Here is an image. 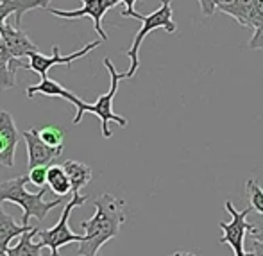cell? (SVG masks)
<instances>
[{
  "mask_svg": "<svg viewBox=\"0 0 263 256\" xmlns=\"http://www.w3.org/2000/svg\"><path fill=\"white\" fill-rule=\"evenodd\" d=\"M95 215L88 221L81 222L86 240L79 244L77 256H97L102 246L118 236L122 224L125 222L124 206L125 201L111 194H102L95 199Z\"/></svg>",
  "mask_w": 263,
  "mask_h": 256,
  "instance_id": "1",
  "label": "cell"
},
{
  "mask_svg": "<svg viewBox=\"0 0 263 256\" xmlns=\"http://www.w3.org/2000/svg\"><path fill=\"white\" fill-rule=\"evenodd\" d=\"M27 183H29L27 176H16L13 179H7L4 183H0V203H13V205L20 206L24 210V215H22V224L24 226H31L29 224L31 217L38 218V222H43L50 210H54L55 206L65 203L63 197H58L54 201H43V197L47 194V188L43 187L40 188V192L31 194L25 188Z\"/></svg>",
  "mask_w": 263,
  "mask_h": 256,
  "instance_id": "2",
  "label": "cell"
},
{
  "mask_svg": "<svg viewBox=\"0 0 263 256\" xmlns=\"http://www.w3.org/2000/svg\"><path fill=\"white\" fill-rule=\"evenodd\" d=\"M136 18L142 20L143 25H142V29L136 32L135 38H133L131 49L125 50V56L131 59V66H129V70L125 72V79H131V77H135L136 72H138V68H140V59H138L140 45H142V42L151 34V32L156 31V29H165L166 32L174 34V32L177 31V25L174 24V11H172V2H170V0H161V6H159L154 13H151V14H140L138 13L136 14Z\"/></svg>",
  "mask_w": 263,
  "mask_h": 256,
  "instance_id": "3",
  "label": "cell"
},
{
  "mask_svg": "<svg viewBox=\"0 0 263 256\" xmlns=\"http://www.w3.org/2000/svg\"><path fill=\"white\" fill-rule=\"evenodd\" d=\"M88 201V195H81V194H73L72 199L63 208L61 218L55 226L49 229H38L34 235L36 242L42 244L43 247H49L50 249V256H59V247L68 246L72 242H84L86 240V235H77V233L72 231L68 221H70V213H72L73 208L83 206L84 203Z\"/></svg>",
  "mask_w": 263,
  "mask_h": 256,
  "instance_id": "4",
  "label": "cell"
},
{
  "mask_svg": "<svg viewBox=\"0 0 263 256\" xmlns=\"http://www.w3.org/2000/svg\"><path fill=\"white\" fill-rule=\"evenodd\" d=\"M104 66H106L107 72H109L111 86H109V90H107L104 95H101V97L97 99V102H93V104L84 102L83 117H84V113H93L95 117L101 118L102 136H104V138H111V136H113V133L109 131V124H111V122H117L120 127H125V125H127V120L113 111V99H115V95H117V92H118V83H120L122 79H125V72L124 74H118L109 58L104 59Z\"/></svg>",
  "mask_w": 263,
  "mask_h": 256,
  "instance_id": "5",
  "label": "cell"
},
{
  "mask_svg": "<svg viewBox=\"0 0 263 256\" xmlns=\"http://www.w3.org/2000/svg\"><path fill=\"white\" fill-rule=\"evenodd\" d=\"M226 211L231 215V221L218 222V228L222 229V236L218 244H228V246H231L235 256H242L246 253V236L254 228V224L247 222V215L253 211V208L247 206L242 211H238L231 201H226Z\"/></svg>",
  "mask_w": 263,
  "mask_h": 256,
  "instance_id": "6",
  "label": "cell"
},
{
  "mask_svg": "<svg viewBox=\"0 0 263 256\" xmlns=\"http://www.w3.org/2000/svg\"><path fill=\"white\" fill-rule=\"evenodd\" d=\"M102 45V40H95V42H90L88 45H84L81 50H76L72 52V54L68 56H61L59 54V49L58 47H52V56H45L42 54V52H32L31 56H29V68L32 70L34 74H38V76L42 77H47V74H49V70L52 68L55 65H66L68 68H72V63L76 61V59H81L84 58L86 54H90L93 49H97V47Z\"/></svg>",
  "mask_w": 263,
  "mask_h": 256,
  "instance_id": "7",
  "label": "cell"
},
{
  "mask_svg": "<svg viewBox=\"0 0 263 256\" xmlns=\"http://www.w3.org/2000/svg\"><path fill=\"white\" fill-rule=\"evenodd\" d=\"M83 7L76 11H63V9H49L50 14L58 18H65V20H77V18H91L93 20V29L99 36H101L102 42L107 40V34L102 29V18H104L106 11L115 7L113 0H81Z\"/></svg>",
  "mask_w": 263,
  "mask_h": 256,
  "instance_id": "8",
  "label": "cell"
},
{
  "mask_svg": "<svg viewBox=\"0 0 263 256\" xmlns=\"http://www.w3.org/2000/svg\"><path fill=\"white\" fill-rule=\"evenodd\" d=\"M22 138L27 145V170L36 167H49L52 165L55 158H59L63 153V147H52L45 143L40 136L38 127H31L29 131H24Z\"/></svg>",
  "mask_w": 263,
  "mask_h": 256,
  "instance_id": "9",
  "label": "cell"
},
{
  "mask_svg": "<svg viewBox=\"0 0 263 256\" xmlns=\"http://www.w3.org/2000/svg\"><path fill=\"white\" fill-rule=\"evenodd\" d=\"M18 140L20 135H18L13 115L7 113L6 109H0V167H6V169L14 167Z\"/></svg>",
  "mask_w": 263,
  "mask_h": 256,
  "instance_id": "10",
  "label": "cell"
},
{
  "mask_svg": "<svg viewBox=\"0 0 263 256\" xmlns=\"http://www.w3.org/2000/svg\"><path fill=\"white\" fill-rule=\"evenodd\" d=\"M27 99H32L34 95H47V97H61L65 101L72 102L76 106V117H73V124H79L81 118H83V106H84V101H81L76 94H72L70 90H66L61 83L58 81L50 79L49 76L47 77H42L38 84H31L27 86V92H25Z\"/></svg>",
  "mask_w": 263,
  "mask_h": 256,
  "instance_id": "11",
  "label": "cell"
},
{
  "mask_svg": "<svg viewBox=\"0 0 263 256\" xmlns=\"http://www.w3.org/2000/svg\"><path fill=\"white\" fill-rule=\"evenodd\" d=\"M0 36L4 42V50L13 59H24L29 58L32 52H38L36 43H32V40L20 27L9 25L7 22L0 25Z\"/></svg>",
  "mask_w": 263,
  "mask_h": 256,
  "instance_id": "12",
  "label": "cell"
},
{
  "mask_svg": "<svg viewBox=\"0 0 263 256\" xmlns=\"http://www.w3.org/2000/svg\"><path fill=\"white\" fill-rule=\"evenodd\" d=\"M36 7H42L40 0H0V25H4L7 18L14 14V27H20L22 16Z\"/></svg>",
  "mask_w": 263,
  "mask_h": 256,
  "instance_id": "13",
  "label": "cell"
},
{
  "mask_svg": "<svg viewBox=\"0 0 263 256\" xmlns=\"http://www.w3.org/2000/svg\"><path fill=\"white\" fill-rule=\"evenodd\" d=\"M32 226H24L16 224L13 218V215H9L4 210L2 203H0V253H6L9 249V244L13 239L22 236L27 229H31Z\"/></svg>",
  "mask_w": 263,
  "mask_h": 256,
  "instance_id": "14",
  "label": "cell"
},
{
  "mask_svg": "<svg viewBox=\"0 0 263 256\" xmlns=\"http://www.w3.org/2000/svg\"><path fill=\"white\" fill-rule=\"evenodd\" d=\"M18 68H29V63L13 59L6 50H0V92L14 88Z\"/></svg>",
  "mask_w": 263,
  "mask_h": 256,
  "instance_id": "15",
  "label": "cell"
},
{
  "mask_svg": "<svg viewBox=\"0 0 263 256\" xmlns=\"http://www.w3.org/2000/svg\"><path fill=\"white\" fill-rule=\"evenodd\" d=\"M66 174L70 177V185H72V194H79L81 188H84L93 177L91 169L83 161H76V159H66L63 161Z\"/></svg>",
  "mask_w": 263,
  "mask_h": 256,
  "instance_id": "16",
  "label": "cell"
},
{
  "mask_svg": "<svg viewBox=\"0 0 263 256\" xmlns=\"http://www.w3.org/2000/svg\"><path fill=\"white\" fill-rule=\"evenodd\" d=\"M254 2H256V0H233V2H229V4L217 6V11L235 18V20L238 22V25H242L243 29H249V20H251Z\"/></svg>",
  "mask_w": 263,
  "mask_h": 256,
  "instance_id": "17",
  "label": "cell"
},
{
  "mask_svg": "<svg viewBox=\"0 0 263 256\" xmlns=\"http://www.w3.org/2000/svg\"><path fill=\"white\" fill-rule=\"evenodd\" d=\"M36 231H38L36 226H32L31 229H27V231L20 236L16 246L9 247V249L6 251L7 256H42V251L45 249V247L38 242H32Z\"/></svg>",
  "mask_w": 263,
  "mask_h": 256,
  "instance_id": "18",
  "label": "cell"
},
{
  "mask_svg": "<svg viewBox=\"0 0 263 256\" xmlns=\"http://www.w3.org/2000/svg\"><path fill=\"white\" fill-rule=\"evenodd\" d=\"M47 185L49 188L59 197H65L72 192V185H70V177L66 174L63 165H49V177H47Z\"/></svg>",
  "mask_w": 263,
  "mask_h": 256,
  "instance_id": "19",
  "label": "cell"
},
{
  "mask_svg": "<svg viewBox=\"0 0 263 256\" xmlns=\"http://www.w3.org/2000/svg\"><path fill=\"white\" fill-rule=\"evenodd\" d=\"M246 190H247V195H249V206L253 208L256 213L263 215V188L260 187L254 177L246 181Z\"/></svg>",
  "mask_w": 263,
  "mask_h": 256,
  "instance_id": "20",
  "label": "cell"
},
{
  "mask_svg": "<svg viewBox=\"0 0 263 256\" xmlns=\"http://www.w3.org/2000/svg\"><path fill=\"white\" fill-rule=\"evenodd\" d=\"M38 131L45 143H49V145H52V147H63L65 135H63V131L58 125H45V127L38 129Z\"/></svg>",
  "mask_w": 263,
  "mask_h": 256,
  "instance_id": "21",
  "label": "cell"
},
{
  "mask_svg": "<svg viewBox=\"0 0 263 256\" xmlns=\"http://www.w3.org/2000/svg\"><path fill=\"white\" fill-rule=\"evenodd\" d=\"M29 183H32L34 187H45L47 177H49V167H36V169L27 170Z\"/></svg>",
  "mask_w": 263,
  "mask_h": 256,
  "instance_id": "22",
  "label": "cell"
},
{
  "mask_svg": "<svg viewBox=\"0 0 263 256\" xmlns=\"http://www.w3.org/2000/svg\"><path fill=\"white\" fill-rule=\"evenodd\" d=\"M263 24V0H256L253 7V13H251V20H249V31L254 32V29L260 27Z\"/></svg>",
  "mask_w": 263,
  "mask_h": 256,
  "instance_id": "23",
  "label": "cell"
},
{
  "mask_svg": "<svg viewBox=\"0 0 263 256\" xmlns=\"http://www.w3.org/2000/svg\"><path fill=\"white\" fill-rule=\"evenodd\" d=\"M247 49H251V50H263V24L260 25V27L254 29L253 38H251V42L247 43Z\"/></svg>",
  "mask_w": 263,
  "mask_h": 256,
  "instance_id": "24",
  "label": "cell"
},
{
  "mask_svg": "<svg viewBox=\"0 0 263 256\" xmlns=\"http://www.w3.org/2000/svg\"><path fill=\"white\" fill-rule=\"evenodd\" d=\"M138 2V0H113V4L117 6V4H124L125 9L122 11V16L124 18H136V11H135V4Z\"/></svg>",
  "mask_w": 263,
  "mask_h": 256,
  "instance_id": "25",
  "label": "cell"
},
{
  "mask_svg": "<svg viewBox=\"0 0 263 256\" xmlns=\"http://www.w3.org/2000/svg\"><path fill=\"white\" fill-rule=\"evenodd\" d=\"M197 2L201 6V11L204 16H211L217 11V0H197Z\"/></svg>",
  "mask_w": 263,
  "mask_h": 256,
  "instance_id": "26",
  "label": "cell"
},
{
  "mask_svg": "<svg viewBox=\"0 0 263 256\" xmlns=\"http://www.w3.org/2000/svg\"><path fill=\"white\" fill-rule=\"evenodd\" d=\"M249 235L253 236V240H258V242H263V222H261V224H254V228L251 229Z\"/></svg>",
  "mask_w": 263,
  "mask_h": 256,
  "instance_id": "27",
  "label": "cell"
},
{
  "mask_svg": "<svg viewBox=\"0 0 263 256\" xmlns=\"http://www.w3.org/2000/svg\"><path fill=\"white\" fill-rule=\"evenodd\" d=\"M253 251H254V256H263V242H258V240H254Z\"/></svg>",
  "mask_w": 263,
  "mask_h": 256,
  "instance_id": "28",
  "label": "cell"
},
{
  "mask_svg": "<svg viewBox=\"0 0 263 256\" xmlns=\"http://www.w3.org/2000/svg\"><path fill=\"white\" fill-rule=\"evenodd\" d=\"M170 256H197L195 253H188V251H177V253H172Z\"/></svg>",
  "mask_w": 263,
  "mask_h": 256,
  "instance_id": "29",
  "label": "cell"
},
{
  "mask_svg": "<svg viewBox=\"0 0 263 256\" xmlns=\"http://www.w3.org/2000/svg\"><path fill=\"white\" fill-rule=\"evenodd\" d=\"M42 2V9H49V4L52 2V0H40Z\"/></svg>",
  "mask_w": 263,
  "mask_h": 256,
  "instance_id": "30",
  "label": "cell"
},
{
  "mask_svg": "<svg viewBox=\"0 0 263 256\" xmlns=\"http://www.w3.org/2000/svg\"><path fill=\"white\" fill-rule=\"evenodd\" d=\"M233 2V0H217V6H222V4H229Z\"/></svg>",
  "mask_w": 263,
  "mask_h": 256,
  "instance_id": "31",
  "label": "cell"
},
{
  "mask_svg": "<svg viewBox=\"0 0 263 256\" xmlns=\"http://www.w3.org/2000/svg\"><path fill=\"white\" fill-rule=\"evenodd\" d=\"M242 256H254V251H251V253H247V251H246V253H243Z\"/></svg>",
  "mask_w": 263,
  "mask_h": 256,
  "instance_id": "32",
  "label": "cell"
},
{
  "mask_svg": "<svg viewBox=\"0 0 263 256\" xmlns=\"http://www.w3.org/2000/svg\"><path fill=\"white\" fill-rule=\"evenodd\" d=\"M0 256H7V253H0Z\"/></svg>",
  "mask_w": 263,
  "mask_h": 256,
  "instance_id": "33",
  "label": "cell"
}]
</instances>
